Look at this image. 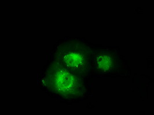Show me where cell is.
Here are the masks:
<instances>
[{
	"mask_svg": "<svg viewBox=\"0 0 154 115\" xmlns=\"http://www.w3.org/2000/svg\"><path fill=\"white\" fill-rule=\"evenodd\" d=\"M83 78L53 61H50L40 73L41 85L50 94L66 101L84 99L90 86Z\"/></svg>",
	"mask_w": 154,
	"mask_h": 115,
	"instance_id": "1",
	"label": "cell"
},
{
	"mask_svg": "<svg viewBox=\"0 0 154 115\" xmlns=\"http://www.w3.org/2000/svg\"><path fill=\"white\" fill-rule=\"evenodd\" d=\"M50 61L68 69L83 78L92 76V51L91 44L81 39L70 38L59 41L49 53Z\"/></svg>",
	"mask_w": 154,
	"mask_h": 115,
	"instance_id": "2",
	"label": "cell"
},
{
	"mask_svg": "<svg viewBox=\"0 0 154 115\" xmlns=\"http://www.w3.org/2000/svg\"><path fill=\"white\" fill-rule=\"evenodd\" d=\"M92 51V76L101 77H123L128 67L118 49L91 46Z\"/></svg>",
	"mask_w": 154,
	"mask_h": 115,
	"instance_id": "3",
	"label": "cell"
}]
</instances>
